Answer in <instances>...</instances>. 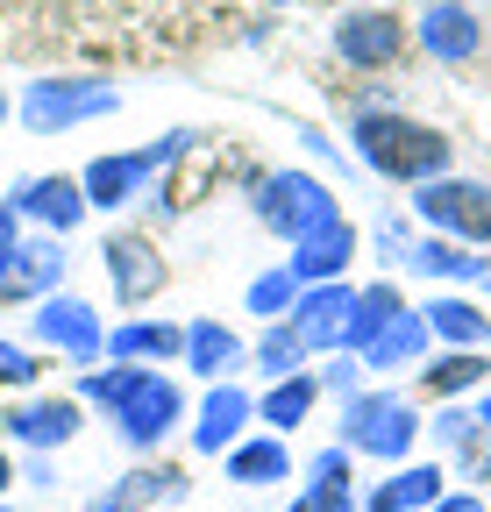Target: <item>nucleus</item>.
<instances>
[{
	"label": "nucleus",
	"mask_w": 491,
	"mask_h": 512,
	"mask_svg": "<svg viewBox=\"0 0 491 512\" xmlns=\"http://www.w3.org/2000/svg\"><path fill=\"white\" fill-rule=\"evenodd\" d=\"M435 470H406V477H392L385 491H371V512H406V505H420V498H435Z\"/></svg>",
	"instance_id": "18"
},
{
	"label": "nucleus",
	"mask_w": 491,
	"mask_h": 512,
	"mask_svg": "<svg viewBox=\"0 0 491 512\" xmlns=\"http://www.w3.org/2000/svg\"><path fill=\"white\" fill-rule=\"evenodd\" d=\"M43 335H50V342H65V349H79V356L100 342L93 313H86V306H72V299H65V306H43Z\"/></svg>",
	"instance_id": "14"
},
{
	"label": "nucleus",
	"mask_w": 491,
	"mask_h": 512,
	"mask_svg": "<svg viewBox=\"0 0 491 512\" xmlns=\"http://www.w3.org/2000/svg\"><path fill=\"white\" fill-rule=\"evenodd\" d=\"M15 434H22V441H65V434H72V406H65V399L22 406V413H15Z\"/></svg>",
	"instance_id": "16"
},
{
	"label": "nucleus",
	"mask_w": 491,
	"mask_h": 512,
	"mask_svg": "<svg viewBox=\"0 0 491 512\" xmlns=\"http://www.w3.org/2000/svg\"><path fill=\"white\" fill-rule=\"evenodd\" d=\"M8 256H22V249H15V228L0 221V264H8Z\"/></svg>",
	"instance_id": "31"
},
{
	"label": "nucleus",
	"mask_w": 491,
	"mask_h": 512,
	"mask_svg": "<svg viewBox=\"0 0 491 512\" xmlns=\"http://www.w3.org/2000/svg\"><path fill=\"white\" fill-rule=\"evenodd\" d=\"M22 207L43 214V221H57V228H72V221H79V185H72V178H36V185L22 192Z\"/></svg>",
	"instance_id": "13"
},
{
	"label": "nucleus",
	"mask_w": 491,
	"mask_h": 512,
	"mask_svg": "<svg viewBox=\"0 0 491 512\" xmlns=\"http://www.w3.org/2000/svg\"><path fill=\"white\" fill-rule=\"evenodd\" d=\"M0 484H8V456H0Z\"/></svg>",
	"instance_id": "33"
},
{
	"label": "nucleus",
	"mask_w": 491,
	"mask_h": 512,
	"mask_svg": "<svg viewBox=\"0 0 491 512\" xmlns=\"http://www.w3.org/2000/svg\"><path fill=\"white\" fill-rule=\"evenodd\" d=\"M420 43L435 50V57H449V64H463V57L477 50V22L456 8V0H435V8H427V22H420Z\"/></svg>",
	"instance_id": "8"
},
{
	"label": "nucleus",
	"mask_w": 491,
	"mask_h": 512,
	"mask_svg": "<svg viewBox=\"0 0 491 512\" xmlns=\"http://www.w3.org/2000/svg\"><path fill=\"white\" fill-rule=\"evenodd\" d=\"M477 377H484V363H477V356H449V363L427 370V384H435V392H463V384H477Z\"/></svg>",
	"instance_id": "25"
},
{
	"label": "nucleus",
	"mask_w": 491,
	"mask_h": 512,
	"mask_svg": "<svg viewBox=\"0 0 491 512\" xmlns=\"http://www.w3.org/2000/svg\"><path fill=\"white\" fill-rule=\"evenodd\" d=\"M306 406H314V384H306V377H292V384H285V392H271V399H264V413H271V427H292V420H299Z\"/></svg>",
	"instance_id": "23"
},
{
	"label": "nucleus",
	"mask_w": 491,
	"mask_h": 512,
	"mask_svg": "<svg viewBox=\"0 0 491 512\" xmlns=\"http://www.w3.org/2000/svg\"><path fill=\"white\" fill-rule=\"evenodd\" d=\"M399 43H406V22H399L392 8H363V15H349V22H335V50H342L349 64H392Z\"/></svg>",
	"instance_id": "4"
},
{
	"label": "nucleus",
	"mask_w": 491,
	"mask_h": 512,
	"mask_svg": "<svg viewBox=\"0 0 491 512\" xmlns=\"http://www.w3.org/2000/svg\"><path fill=\"white\" fill-rule=\"evenodd\" d=\"M292 356H299V328H292V335H271V342H264V363H271V370H285Z\"/></svg>",
	"instance_id": "28"
},
{
	"label": "nucleus",
	"mask_w": 491,
	"mask_h": 512,
	"mask_svg": "<svg viewBox=\"0 0 491 512\" xmlns=\"http://www.w3.org/2000/svg\"><path fill=\"white\" fill-rule=\"evenodd\" d=\"M150 164H164V150H150V157H100L86 171V192H93L100 207H121L136 192V178H150Z\"/></svg>",
	"instance_id": "9"
},
{
	"label": "nucleus",
	"mask_w": 491,
	"mask_h": 512,
	"mask_svg": "<svg viewBox=\"0 0 491 512\" xmlns=\"http://www.w3.org/2000/svg\"><path fill=\"white\" fill-rule=\"evenodd\" d=\"M420 349V320H392V328L371 335V363H392V356H413Z\"/></svg>",
	"instance_id": "22"
},
{
	"label": "nucleus",
	"mask_w": 491,
	"mask_h": 512,
	"mask_svg": "<svg viewBox=\"0 0 491 512\" xmlns=\"http://www.w3.org/2000/svg\"><path fill=\"white\" fill-rule=\"evenodd\" d=\"M264 221H271V228H285V235H314L321 221H335V207H328V192H321L314 178L285 171V178H271V185H264Z\"/></svg>",
	"instance_id": "3"
},
{
	"label": "nucleus",
	"mask_w": 491,
	"mask_h": 512,
	"mask_svg": "<svg viewBox=\"0 0 491 512\" xmlns=\"http://www.w3.org/2000/svg\"><path fill=\"white\" fill-rule=\"evenodd\" d=\"M413 264H427V271H463V278H470V271H484L477 256H456V249H442V242H435V249H420Z\"/></svg>",
	"instance_id": "27"
},
{
	"label": "nucleus",
	"mask_w": 491,
	"mask_h": 512,
	"mask_svg": "<svg viewBox=\"0 0 491 512\" xmlns=\"http://www.w3.org/2000/svg\"><path fill=\"white\" fill-rule=\"evenodd\" d=\"M349 306H356L349 292H314V299L299 306V342H335V335L349 328V320H342Z\"/></svg>",
	"instance_id": "12"
},
{
	"label": "nucleus",
	"mask_w": 491,
	"mask_h": 512,
	"mask_svg": "<svg viewBox=\"0 0 491 512\" xmlns=\"http://www.w3.org/2000/svg\"><path fill=\"white\" fill-rule=\"evenodd\" d=\"M242 413H250V399H242V392H214L207 413H200V448H221V441L242 427Z\"/></svg>",
	"instance_id": "15"
},
{
	"label": "nucleus",
	"mask_w": 491,
	"mask_h": 512,
	"mask_svg": "<svg viewBox=\"0 0 491 512\" xmlns=\"http://www.w3.org/2000/svg\"><path fill=\"white\" fill-rule=\"evenodd\" d=\"M442 512H484V505H477V498H449Z\"/></svg>",
	"instance_id": "32"
},
{
	"label": "nucleus",
	"mask_w": 491,
	"mask_h": 512,
	"mask_svg": "<svg viewBox=\"0 0 491 512\" xmlns=\"http://www.w3.org/2000/svg\"><path fill=\"white\" fill-rule=\"evenodd\" d=\"M349 242H356V235H349L342 221H321L314 235H299V271H306V278L342 271V264H349Z\"/></svg>",
	"instance_id": "10"
},
{
	"label": "nucleus",
	"mask_w": 491,
	"mask_h": 512,
	"mask_svg": "<svg viewBox=\"0 0 491 512\" xmlns=\"http://www.w3.org/2000/svg\"><path fill=\"white\" fill-rule=\"evenodd\" d=\"M285 299H292L285 278H264V285H257V306H285Z\"/></svg>",
	"instance_id": "30"
},
{
	"label": "nucleus",
	"mask_w": 491,
	"mask_h": 512,
	"mask_svg": "<svg viewBox=\"0 0 491 512\" xmlns=\"http://www.w3.org/2000/svg\"><path fill=\"white\" fill-rule=\"evenodd\" d=\"M235 356V335H221V328H193V363L200 370H221Z\"/></svg>",
	"instance_id": "26"
},
{
	"label": "nucleus",
	"mask_w": 491,
	"mask_h": 512,
	"mask_svg": "<svg viewBox=\"0 0 491 512\" xmlns=\"http://www.w3.org/2000/svg\"><path fill=\"white\" fill-rule=\"evenodd\" d=\"M114 349H121V356H171V349H178V335H171V328H121V335H114Z\"/></svg>",
	"instance_id": "24"
},
{
	"label": "nucleus",
	"mask_w": 491,
	"mask_h": 512,
	"mask_svg": "<svg viewBox=\"0 0 491 512\" xmlns=\"http://www.w3.org/2000/svg\"><path fill=\"white\" fill-rule=\"evenodd\" d=\"M427 320H435L442 335H456V342H484V335H491V328H484V313H477V306H463V299L427 306Z\"/></svg>",
	"instance_id": "19"
},
{
	"label": "nucleus",
	"mask_w": 491,
	"mask_h": 512,
	"mask_svg": "<svg viewBox=\"0 0 491 512\" xmlns=\"http://www.w3.org/2000/svg\"><path fill=\"white\" fill-rule=\"evenodd\" d=\"M356 143H363V157H371L385 178H435L449 164V143L435 136V128L399 121V114H363L356 121Z\"/></svg>",
	"instance_id": "1"
},
{
	"label": "nucleus",
	"mask_w": 491,
	"mask_h": 512,
	"mask_svg": "<svg viewBox=\"0 0 491 512\" xmlns=\"http://www.w3.org/2000/svg\"><path fill=\"white\" fill-rule=\"evenodd\" d=\"M235 484H271V477H285V448L278 441H250V448H235Z\"/></svg>",
	"instance_id": "17"
},
{
	"label": "nucleus",
	"mask_w": 491,
	"mask_h": 512,
	"mask_svg": "<svg viewBox=\"0 0 491 512\" xmlns=\"http://www.w3.org/2000/svg\"><path fill=\"white\" fill-rule=\"evenodd\" d=\"M107 264H114V278H121V292L129 299H143L150 285H157V256H150V242H107Z\"/></svg>",
	"instance_id": "11"
},
{
	"label": "nucleus",
	"mask_w": 491,
	"mask_h": 512,
	"mask_svg": "<svg viewBox=\"0 0 491 512\" xmlns=\"http://www.w3.org/2000/svg\"><path fill=\"white\" fill-rule=\"evenodd\" d=\"M420 214L442 221V228H456V235H491V185H463V178L427 185L420 192Z\"/></svg>",
	"instance_id": "5"
},
{
	"label": "nucleus",
	"mask_w": 491,
	"mask_h": 512,
	"mask_svg": "<svg viewBox=\"0 0 491 512\" xmlns=\"http://www.w3.org/2000/svg\"><path fill=\"white\" fill-rule=\"evenodd\" d=\"M349 434H356V448L399 456V448L413 441V413H406L399 399H356V406H349Z\"/></svg>",
	"instance_id": "6"
},
{
	"label": "nucleus",
	"mask_w": 491,
	"mask_h": 512,
	"mask_svg": "<svg viewBox=\"0 0 491 512\" xmlns=\"http://www.w3.org/2000/svg\"><path fill=\"white\" fill-rule=\"evenodd\" d=\"M484 420H491V406H484Z\"/></svg>",
	"instance_id": "34"
},
{
	"label": "nucleus",
	"mask_w": 491,
	"mask_h": 512,
	"mask_svg": "<svg viewBox=\"0 0 491 512\" xmlns=\"http://www.w3.org/2000/svg\"><path fill=\"white\" fill-rule=\"evenodd\" d=\"M22 377H29V356L0 342V384H22Z\"/></svg>",
	"instance_id": "29"
},
{
	"label": "nucleus",
	"mask_w": 491,
	"mask_h": 512,
	"mask_svg": "<svg viewBox=\"0 0 491 512\" xmlns=\"http://www.w3.org/2000/svg\"><path fill=\"white\" fill-rule=\"evenodd\" d=\"M86 392L121 413V434H129V441H157L178 420V392H171L164 377H136V370H114L107 377L100 370V377H86Z\"/></svg>",
	"instance_id": "2"
},
{
	"label": "nucleus",
	"mask_w": 491,
	"mask_h": 512,
	"mask_svg": "<svg viewBox=\"0 0 491 512\" xmlns=\"http://www.w3.org/2000/svg\"><path fill=\"white\" fill-rule=\"evenodd\" d=\"M43 278H57V249H22V264L0 278V292H36Z\"/></svg>",
	"instance_id": "20"
},
{
	"label": "nucleus",
	"mask_w": 491,
	"mask_h": 512,
	"mask_svg": "<svg viewBox=\"0 0 491 512\" xmlns=\"http://www.w3.org/2000/svg\"><path fill=\"white\" fill-rule=\"evenodd\" d=\"M100 107H114L107 86H36L22 114H29V128H65L79 114H100Z\"/></svg>",
	"instance_id": "7"
},
{
	"label": "nucleus",
	"mask_w": 491,
	"mask_h": 512,
	"mask_svg": "<svg viewBox=\"0 0 491 512\" xmlns=\"http://www.w3.org/2000/svg\"><path fill=\"white\" fill-rule=\"evenodd\" d=\"M392 313H399V299H392V292H371V299H356V306H349V328H342V335L363 342V335H378Z\"/></svg>",
	"instance_id": "21"
}]
</instances>
